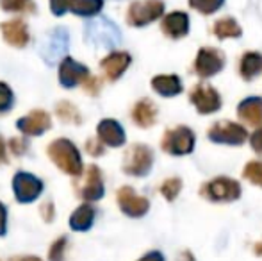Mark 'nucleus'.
Segmentation results:
<instances>
[{"label":"nucleus","mask_w":262,"mask_h":261,"mask_svg":"<svg viewBox=\"0 0 262 261\" xmlns=\"http://www.w3.org/2000/svg\"><path fill=\"white\" fill-rule=\"evenodd\" d=\"M6 231V208H4V204L0 202V234Z\"/></svg>","instance_id":"38"},{"label":"nucleus","mask_w":262,"mask_h":261,"mask_svg":"<svg viewBox=\"0 0 262 261\" xmlns=\"http://www.w3.org/2000/svg\"><path fill=\"white\" fill-rule=\"evenodd\" d=\"M16 127L24 132L25 136H41L52 127V118L43 109H34L29 115L21 116L16 122Z\"/></svg>","instance_id":"15"},{"label":"nucleus","mask_w":262,"mask_h":261,"mask_svg":"<svg viewBox=\"0 0 262 261\" xmlns=\"http://www.w3.org/2000/svg\"><path fill=\"white\" fill-rule=\"evenodd\" d=\"M132 120L134 124H138L139 127L146 129V127L154 126L157 120V108L150 98H143V101L136 102V106L132 108Z\"/></svg>","instance_id":"21"},{"label":"nucleus","mask_w":262,"mask_h":261,"mask_svg":"<svg viewBox=\"0 0 262 261\" xmlns=\"http://www.w3.org/2000/svg\"><path fill=\"white\" fill-rule=\"evenodd\" d=\"M152 88L162 97H175L182 91V83L177 75H157L152 79Z\"/></svg>","instance_id":"22"},{"label":"nucleus","mask_w":262,"mask_h":261,"mask_svg":"<svg viewBox=\"0 0 262 261\" xmlns=\"http://www.w3.org/2000/svg\"><path fill=\"white\" fill-rule=\"evenodd\" d=\"M214 34L220 39L227 38H239L241 36V27L234 18H221L214 24Z\"/></svg>","instance_id":"25"},{"label":"nucleus","mask_w":262,"mask_h":261,"mask_svg":"<svg viewBox=\"0 0 262 261\" xmlns=\"http://www.w3.org/2000/svg\"><path fill=\"white\" fill-rule=\"evenodd\" d=\"M47 154L52 159V163L59 170H62L64 174L79 177L84 170L82 157H80L79 149L75 147V143L70 142L68 138H57L47 149Z\"/></svg>","instance_id":"1"},{"label":"nucleus","mask_w":262,"mask_h":261,"mask_svg":"<svg viewBox=\"0 0 262 261\" xmlns=\"http://www.w3.org/2000/svg\"><path fill=\"white\" fill-rule=\"evenodd\" d=\"M194 132L186 126L175 127V129H169L164 132L162 136V150L173 156H184V154L193 152L194 149Z\"/></svg>","instance_id":"6"},{"label":"nucleus","mask_w":262,"mask_h":261,"mask_svg":"<svg viewBox=\"0 0 262 261\" xmlns=\"http://www.w3.org/2000/svg\"><path fill=\"white\" fill-rule=\"evenodd\" d=\"M162 32L173 39L184 38L189 32V16L182 11H173V13L166 14L164 20L161 24Z\"/></svg>","instance_id":"19"},{"label":"nucleus","mask_w":262,"mask_h":261,"mask_svg":"<svg viewBox=\"0 0 262 261\" xmlns=\"http://www.w3.org/2000/svg\"><path fill=\"white\" fill-rule=\"evenodd\" d=\"M0 7L7 13H36L34 0H0Z\"/></svg>","instance_id":"28"},{"label":"nucleus","mask_w":262,"mask_h":261,"mask_svg":"<svg viewBox=\"0 0 262 261\" xmlns=\"http://www.w3.org/2000/svg\"><path fill=\"white\" fill-rule=\"evenodd\" d=\"M237 113L248 126L262 127V98L250 97L237 106Z\"/></svg>","instance_id":"20"},{"label":"nucleus","mask_w":262,"mask_h":261,"mask_svg":"<svg viewBox=\"0 0 262 261\" xmlns=\"http://www.w3.org/2000/svg\"><path fill=\"white\" fill-rule=\"evenodd\" d=\"M239 72L245 81H252L262 73V56L259 52H246L239 65Z\"/></svg>","instance_id":"23"},{"label":"nucleus","mask_w":262,"mask_h":261,"mask_svg":"<svg viewBox=\"0 0 262 261\" xmlns=\"http://www.w3.org/2000/svg\"><path fill=\"white\" fill-rule=\"evenodd\" d=\"M6 143H4V138H2V134H0V165L2 163H6Z\"/></svg>","instance_id":"40"},{"label":"nucleus","mask_w":262,"mask_h":261,"mask_svg":"<svg viewBox=\"0 0 262 261\" xmlns=\"http://www.w3.org/2000/svg\"><path fill=\"white\" fill-rule=\"evenodd\" d=\"M79 177H82V183L77 185V190L84 200H98L104 197V179L97 165H90Z\"/></svg>","instance_id":"9"},{"label":"nucleus","mask_w":262,"mask_h":261,"mask_svg":"<svg viewBox=\"0 0 262 261\" xmlns=\"http://www.w3.org/2000/svg\"><path fill=\"white\" fill-rule=\"evenodd\" d=\"M189 98L200 115H209V113H214L221 108L220 93H217L212 86H207V84H198V86H194Z\"/></svg>","instance_id":"13"},{"label":"nucleus","mask_w":262,"mask_h":261,"mask_svg":"<svg viewBox=\"0 0 262 261\" xmlns=\"http://www.w3.org/2000/svg\"><path fill=\"white\" fill-rule=\"evenodd\" d=\"M68 32L62 27H55L43 36L39 43V54L49 65L57 63L59 59H64L68 50Z\"/></svg>","instance_id":"4"},{"label":"nucleus","mask_w":262,"mask_h":261,"mask_svg":"<svg viewBox=\"0 0 262 261\" xmlns=\"http://www.w3.org/2000/svg\"><path fill=\"white\" fill-rule=\"evenodd\" d=\"M0 32H2L4 39L11 47H16V49H24L29 43V39H31L27 24L24 20H20V18H13V20L0 24Z\"/></svg>","instance_id":"16"},{"label":"nucleus","mask_w":262,"mask_h":261,"mask_svg":"<svg viewBox=\"0 0 262 261\" xmlns=\"http://www.w3.org/2000/svg\"><path fill=\"white\" fill-rule=\"evenodd\" d=\"M202 195L212 202H232L241 197V185L230 177H216L204 185Z\"/></svg>","instance_id":"7"},{"label":"nucleus","mask_w":262,"mask_h":261,"mask_svg":"<svg viewBox=\"0 0 262 261\" xmlns=\"http://www.w3.org/2000/svg\"><path fill=\"white\" fill-rule=\"evenodd\" d=\"M55 115H57V118L61 120V122H64V124H73V126H79V124L82 122V116H80L77 106H73L72 102H68V101H62V102H59V104L55 106Z\"/></svg>","instance_id":"26"},{"label":"nucleus","mask_w":262,"mask_h":261,"mask_svg":"<svg viewBox=\"0 0 262 261\" xmlns=\"http://www.w3.org/2000/svg\"><path fill=\"white\" fill-rule=\"evenodd\" d=\"M132 57L127 52H111L109 56H105L100 61V68L104 72V75L109 81H116L120 79L125 73V70L130 66Z\"/></svg>","instance_id":"18"},{"label":"nucleus","mask_w":262,"mask_h":261,"mask_svg":"<svg viewBox=\"0 0 262 261\" xmlns=\"http://www.w3.org/2000/svg\"><path fill=\"white\" fill-rule=\"evenodd\" d=\"M82 88H84V91H86V93H90V95H97L98 91H100V88H102L100 79H98V77L90 75V77H88V79L82 83Z\"/></svg>","instance_id":"33"},{"label":"nucleus","mask_w":262,"mask_h":261,"mask_svg":"<svg viewBox=\"0 0 262 261\" xmlns=\"http://www.w3.org/2000/svg\"><path fill=\"white\" fill-rule=\"evenodd\" d=\"M84 36H86L88 43L97 47H104V49H113L121 39L120 31L116 29V25L113 22L105 20V18H97V20L90 22L86 25Z\"/></svg>","instance_id":"2"},{"label":"nucleus","mask_w":262,"mask_h":261,"mask_svg":"<svg viewBox=\"0 0 262 261\" xmlns=\"http://www.w3.org/2000/svg\"><path fill=\"white\" fill-rule=\"evenodd\" d=\"M13 192L20 202H32L43 192V183L36 175L27 172H18L13 177Z\"/></svg>","instance_id":"11"},{"label":"nucleus","mask_w":262,"mask_h":261,"mask_svg":"<svg viewBox=\"0 0 262 261\" xmlns=\"http://www.w3.org/2000/svg\"><path fill=\"white\" fill-rule=\"evenodd\" d=\"M255 252H257L259 256H262V242H260V244H257V245H255Z\"/></svg>","instance_id":"42"},{"label":"nucleus","mask_w":262,"mask_h":261,"mask_svg":"<svg viewBox=\"0 0 262 261\" xmlns=\"http://www.w3.org/2000/svg\"><path fill=\"white\" fill-rule=\"evenodd\" d=\"M118 204H120L121 211L128 216H143L150 208V202L146 197H141L130 188V186H123L118 190Z\"/></svg>","instance_id":"14"},{"label":"nucleus","mask_w":262,"mask_h":261,"mask_svg":"<svg viewBox=\"0 0 262 261\" xmlns=\"http://www.w3.org/2000/svg\"><path fill=\"white\" fill-rule=\"evenodd\" d=\"M95 220V209L91 208L90 204H82L75 213L72 215V227L73 229H79V231H84L93 224Z\"/></svg>","instance_id":"27"},{"label":"nucleus","mask_w":262,"mask_h":261,"mask_svg":"<svg viewBox=\"0 0 262 261\" xmlns=\"http://www.w3.org/2000/svg\"><path fill=\"white\" fill-rule=\"evenodd\" d=\"M225 66V54L212 47H204L198 50L194 70L200 77H212Z\"/></svg>","instance_id":"12"},{"label":"nucleus","mask_w":262,"mask_h":261,"mask_svg":"<svg viewBox=\"0 0 262 261\" xmlns=\"http://www.w3.org/2000/svg\"><path fill=\"white\" fill-rule=\"evenodd\" d=\"M162 13H164L162 0H138L128 6L127 22L134 27H145L161 18Z\"/></svg>","instance_id":"5"},{"label":"nucleus","mask_w":262,"mask_h":261,"mask_svg":"<svg viewBox=\"0 0 262 261\" xmlns=\"http://www.w3.org/2000/svg\"><path fill=\"white\" fill-rule=\"evenodd\" d=\"M86 150L91 154V156L98 157V156H102V154H104V145H102L98 139H88V142H86Z\"/></svg>","instance_id":"36"},{"label":"nucleus","mask_w":262,"mask_h":261,"mask_svg":"<svg viewBox=\"0 0 262 261\" xmlns=\"http://www.w3.org/2000/svg\"><path fill=\"white\" fill-rule=\"evenodd\" d=\"M27 147H29V143L25 142L24 138H13L9 142V149H11V152L13 154H16V156H21V154L27 150Z\"/></svg>","instance_id":"34"},{"label":"nucleus","mask_w":262,"mask_h":261,"mask_svg":"<svg viewBox=\"0 0 262 261\" xmlns=\"http://www.w3.org/2000/svg\"><path fill=\"white\" fill-rule=\"evenodd\" d=\"M139 261H164V258H162L161 252H150V254H146L145 258H141Z\"/></svg>","instance_id":"39"},{"label":"nucleus","mask_w":262,"mask_h":261,"mask_svg":"<svg viewBox=\"0 0 262 261\" xmlns=\"http://www.w3.org/2000/svg\"><path fill=\"white\" fill-rule=\"evenodd\" d=\"M14 106V93L9 88V84L0 81V115H6Z\"/></svg>","instance_id":"29"},{"label":"nucleus","mask_w":262,"mask_h":261,"mask_svg":"<svg viewBox=\"0 0 262 261\" xmlns=\"http://www.w3.org/2000/svg\"><path fill=\"white\" fill-rule=\"evenodd\" d=\"M243 174H245V177L250 183H253V185L262 188V161H252V163H248L245 167Z\"/></svg>","instance_id":"32"},{"label":"nucleus","mask_w":262,"mask_h":261,"mask_svg":"<svg viewBox=\"0 0 262 261\" xmlns=\"http://www.w3.org/2000/svg\"><path fill=\"white\" fill-rule=\"evenodd\" d=\"M154 165V152L146 145H136L128 147L123 157V172L134 177H145Z\"/></svg>","instance_id":"3"},{"label":"nucleus","mask_w":262,"mask_h":261,"mask_svg":"<svg viewBox=\"0 0 262 261\" xmlns=\"http://www.w3.org/2000/svg\"><path fill=\"white\" fill-rule=\"evenodd\" d=\"M179 261H194V256L191 254L189 251H184L182 254L179 256Z\"/></svg>","instance_id":"41"},{"label":"nucleus","mask_w":262,"mask_h":261,"mask_svg":"<svg viewBox=\"0 0 262 261\" xmlns=\"http://www.w3.org/2000/svg\"><path fill=\"white\" fill-rule=\"evenodd\" d=\"M68 9L77 16L93 18L104 9V0H70Z\"/></svg>","instance_id":"24"},{"label":"nucleus","mask_w":262,"mask_h":261,"mask_svg":"<svg viewBox=\"0 0 262 261\" xmlns=\"http://www.w3.org/2000/svg\"><path fill=\"white\" fill-rule=\"evenodd\" d=\"M180 190H182V181H180L179 177H171V179H166L164 183H162L161 186V193L166 197V200H175L177 195L180 193Z\"/></svg>","instance_id":"30"},{"label":"nucleus","mask_w":262,"mask_h":261,"mask_svg":"<svg viewBox=\"0 0 262 261\" xmlns=\"http://www.w3.org/2000/svg\"><path fill=\"white\" fill-rule=\"evenodd\" d=\"M209 139L221 145H241L248 138V132L243 126L230 120H220L216 122L207 132Z\"/></svg>","instance_id":"8"},{"label":"nucleus","mask_w":262,"mask_h":261,"mask_svg":"<svg viewBox=\"0 0 262 261\" xmlns=\"http://www.w3.org/2000/svg\"><path fill=\"white\" fill-rule=\"evenodd\" d=\"M90 68L86 65L79 63L73 57L66 56L59 65V84L62 88H75L79 84H82L84 81L90 77Z\"/></svg>","instance_id":"10"},{"label":"nucleus","mask_w":262,"mask_h":261,"mask_svg":"<svg viewBox=\"0 0 262 261\" xmlns=\"http://www.w3.org/2000/svg\"><path fill=\"white\" fill-rule=\"evenodd\" d=\"M68 2L70 0H50V9L55 16H62L68 11Z\"/></svg>","instance_id":"35"},{"label":"nucleus","mask_w":262,"mask_h":261,"mask_svg":"<svg viewBox=\"0 0 262 261\" xmlns=\"http://www.w3.org/2000/svg\"><path fill=\"white\" fill-rule=\"evenodd\" d=\"M223 2L225 0H189V6L202 14H210V13H216L223 6Z\"/></svg>","instance_id":"31"},{"label":"nucleus","mask_w":262,"mask_h":261,"mask_svg":"<svg viewBox=\"0 0 262 261\" xmlns=\"http://www.w3.org/2000/svg\"><path fill=\"white\" fill-rule=\"evenodd\" d=\"M97 139L104 147H121L125 143V131L120 122L104 118L97 126Z\"/></svg>","instance_id":"17"},{"label":"nucleus","mask_w":262,"mask_h":261,"mask_svg":"<svg viewBox=\"0 0 262 261\" xmlns=\"http://www.w3.org/2000/svg\"><path fill=\"white\" fill-rule=\"evenodd\" d=\"M250 143H252V147H253V150H255V152L262 154V127H260L259 131L253 132Z\"/></svg>","instance_id":"37"}]
</instances>
